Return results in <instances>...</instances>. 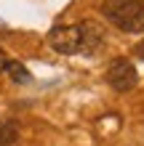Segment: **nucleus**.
Returning a JSON list of instances; mask_svg holds the SVG:
<instances>
[{
    "mask_svg": "<svg viewBox=\"0 0 144 146\" xmlns=\"http://www.w3.org/2000/svg\"><path fill=\"white\" fill-rule=\"evenodd\" d=\"M48 45L67 56H75V53L94 56L104 45V27L91 19L80 24H56L48 32Z\"/></svg>",
    "mask_w": 144,
    "mask_h": 146,
    "instance_id": "nucleus-1",
    "label": "nucleus"
},
{
    "mask_svg": "<svg viewBox=\"0 0 144 146\" xmlns=\"http://www.w3.org/2000/svg\"><path fill=\"white\" fill-rule=\"evenodd\" d=\"M101 13L120 32H131V35L144 32V0H104Z\"/></svg>",
    "mask_w": 144,
    "mask_h": 146,
    "instance_id": "nucleus-2",
    "label": "nucleus"
},
{
    "mask_svg": "<svg viewBox=\"0 0 144 146\" xmlns=\"http://www.w3.org/2000/svg\"><path fill=\"white\" fill-rule=\"evenodd\" d=\"M107 82H109V88H115L117 93L133 90L136 82H139L136 66H133L128 58H115V61H109V66H107Z\"/></svg>",
    "mask_w": 144,
    "mask_h": 146,
    "instance_id": "nucleus-3",
    "label": "nucleus"
},
{
    "mask_svg": "<svg viewBox=\"0 0 144 146\" xmlns=\"http://www.w3.org/2000/svg\"><path fill=\"white\" fill-rule=\"evenodd\" d=\"M3 72L11 77L13 82H19V85H29V82H32L29 69H27L24 64H19V61H11V58H8V61H3Z\"/></svg>",
    "mask_w": 144,
    "mask_h": 146,
    "instance_id": "nucleus-4",
    "label": "nucleus"
},
{
    "mask_svg": "<svg viewBox=\"0 0 144 146\" xmlns=\"http://www.w3.org/2000/svg\"><path fill=\"white\" fill-rule=\"evenodd\" d=\"M19 138V122L16 119H3L0 122V146H13Z\"/></svg>",
    "mask_w": 144,
    "mask_h": 146,
    "instance_id": "nucleus-5",
    "label": "nucleus"
},
{
    "mask_svg": "<svg viewBox=\"0 0 144 146\" xmlns=\"http://www.w3.org/2000/svg\"><path fill=\"white\" fill-rule=\"evenodd\" d=\"M133 53H136V56L141 58V61H144V40L139 42V45H136V48H133Z\"/></svg>",
    "mask_w": 144,
    "mask_h": 146,
    "instance_id": "nucleus-6",
    "label": "nucleus"
}]
</instances>
